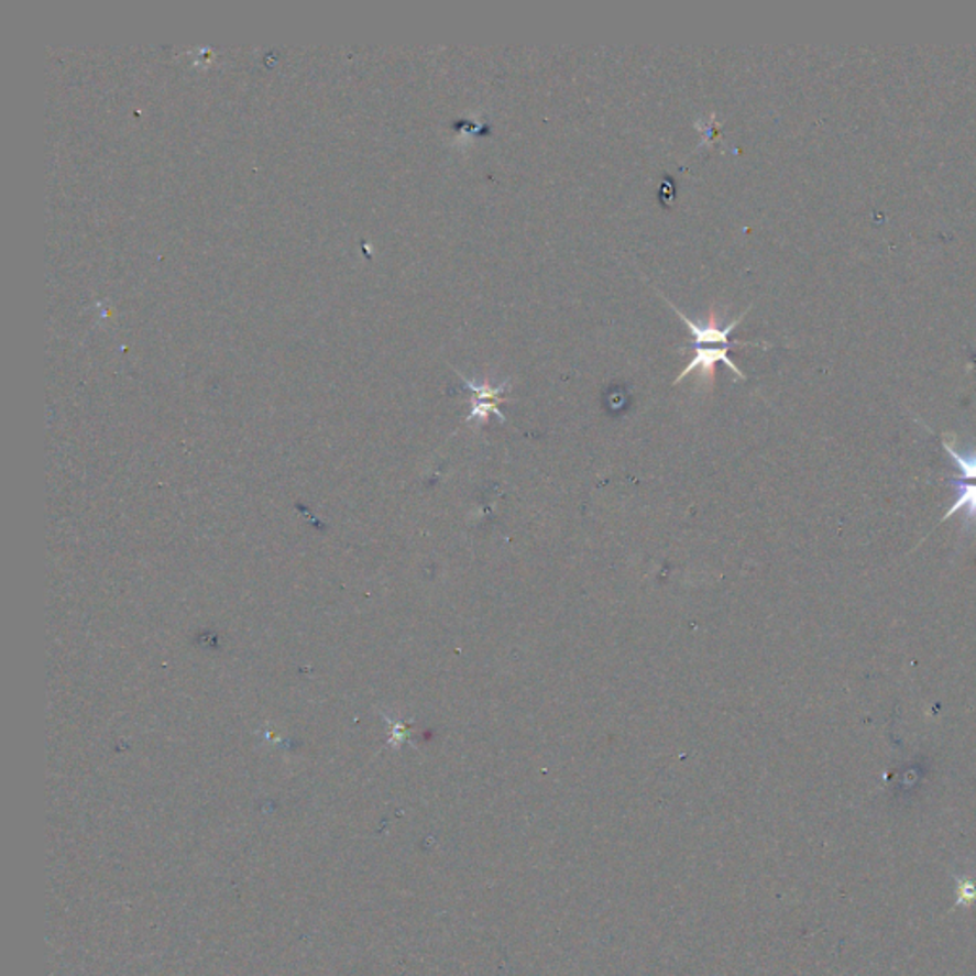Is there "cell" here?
<instances>
[{
	"mask_svg": "<svg viewBox=\"0 0 976 976\" xmlns=\"http://www.w3.org/2000/svg\"><path fill=\"white\" fill-rule=\"evenodd\" d=\"M666 301H668V299H666ZM668 304H670L671 309H673V311L679 315V319H681V321H684V325H687V327L691 328L692 342L683 346V350H692V348H715V346H720V348H728V350H731V348H741V346H761V348H769V343L738 342V340H731V338H728L734 328L741 325L742 319L746 317V314H748L749 307L752 306H749L748 309H746V311H744V314L738 317V319H734L731 325H727V327L717 328L715 327V317H712V319H710V325H705V327H700V325H697V322L691 321V319H689L687 315L681 314V311H679L678 309V306H673L671 301H668Z\"/></svg>",
	"mask_w": 976,
	"mask_h": 976,
	"instance_id": "6da1fadb",
	"label": "cell"
},
{
	"mask_svg": "<svg viewBox=\"0 0 976 976\" xmlns=\"http://www.w3.org/2000/svg\"><path fill=\"white\" fill-rule=\"evenodd\" d=\"M458 376L462 379L463 385L473 393L471 413L470 416L465 418V421H478L479 426H485L491 416H496L502 424L506 421V416L500 413L498 405L500 403L507 401L506 397H504V393H506L507 387H509V380L502 382L500 385H491L489 382L475 384L473 380L465 379L462 372H458Z\"/></svg>",
	"mask_w": 976,
	"mask_h": 976,
	"instance_id": "7a4b0ae2",
	"label": "cell"
},
{
	"mask_svg": "<svg viewBox=\"0 0 976 976\" xmlns=\"http://www.w3.org/2000/svg\"><path fill=\"white\" fill-rule=\"evenodd\" d=\"M692 351H694V357H692L691 363L684 366L683 372L679 374L673 384H681L694 371L702 372V376L710 379V382H712L713 374H715V364L717 363L725 364L738 379L746 380V374L728 357V348H692Z\"/></svg>",
	"mask_w": 976,
	"mask_h": 976,
	"instance_id": "3957f363",
	"label": "cell"
},
{
	"mask_svg": "<svg viewBox=\"0 0 976 976\" xmlns=\"http://www.w3.org/2000/svg\"><path fill=\"white\" fill-rule=\"evenodd\" d=\"M955 485H957V500H955L954 506L950 507L948 514L942 517L941 523L950 519V517H954L955 514H959V509H965V514L969 519L976 520V485L975 483H963V481H955Z\"/></svg>",
	"mask_w": 976,
	"mask_h": 976,
	"instance_id": "277c9868",
	"label": "cell"
},
{
	"mask_svg": "<svg viewBox=\"0 0 976 976\" xmlns=\"http://www.w3.org/2000/svg\"><path fill=\"white\" fill-rule=\"evenodd\" d=\"M944 449L948 450L950 457L954 458L957 468L962 471V478H954L955 481H976V452L970 457H963L954 447V437L944 435Z\"/></svg>",
	"mask_w": 976,
	"mask_h": 976,
	"instance_id": "5b68a950",
	"label": "cell"
}]
</instances>
